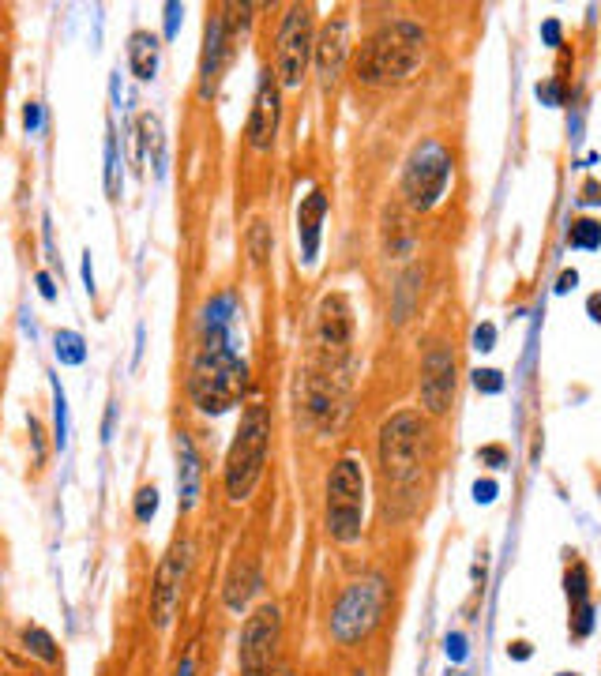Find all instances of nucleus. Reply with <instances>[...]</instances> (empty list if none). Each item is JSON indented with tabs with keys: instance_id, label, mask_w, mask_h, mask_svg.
I'll use <instances>...</instances> for the list:
<instances>
[{
	"instance_id": "1",
	"label": "nucleus",
	"mask_w": 601,
	"mask_h": 676,
	"mask_svg": "<svg viewBox=\"0 0 601 676\" xmlns=\"http://www.w3.org/2000/svg\"><path fill=\"white\" fill-rule=\"evenodd\" d=\"M425 53V34L417 23L395 19L372 34L369 42L357 53V79L369 87H391V83H406L417 72Z\"/></svg>"
},
{
	"instance_id": "2",
	"label": "nucleus",
	"mask_w": 601,
	"mask_h": 676,
	"mask_svg": "<svg viewBox=\"0 0 601 676\" xmlns=\"http://www.w3.org/2000/svg\"><path fill=\"white\" fill-rule=\"evenodd\" d=\"M245 361L226 346V338L215 335L203 346L192 372H188V395L200 406L203 414H226L230 406H237L241 391H245Z\"/></svg>"
},
{
	"instance_id": "3",
	"label": "nucleus",
	"mask_w": 601,
	"mask_h": 676,
	"mask_svg": "<svg viewBox=\"0 0 601 676\" xmlns=\"http://www.w3.org/2000/svg\"><path fill=\"white\" fill-rule=\"evenodd\" d=\"M267 436H271V417L256 402L241 417L230 455H226V492H230V500H248L252 489L260 485L263 462H267Z\"/></svg>"
},
{
	"instance_id": "4",
	"label": "nucleus",
	"mask_w": 601,
	"mask_h": 676,
	"mask_svg": "<svg viewBox=\"0 0 601 676\" xmlns=\"http://www.w3.org/2000/svg\"><path fill=\"white\" fill-rule=\"evenodd\" d=\"M365 515V474L357 459H339L327 481V534L335 541L361 538Z\"/></svg>"
},
{
	"instance_id": "5",
	"label": "nucleus",
	"mask_w": 601,
	"mask_h": 676,
	"mask_svg": "<svg viewBox=\"0 0 601 676\" xmlns=\"http://www.w3.org/2000/svg\"><path fill=\"white\" fill-rule=\"evenodd\" d=\"M421 436L425 429L417 414H395L380 432V462L395 489H414L421 477Z\"/></svg>"
},
{
	"instance_id": "6",
	"label": "nucleus",
	"mask_w": 601,
	"mask_h": 676,
	"mask_svg": "<svg viewBox=\"0 0 601 676\" xmlns=\"http://www.w3.org/2000/svg\"><path fill=\"white\" fill-rule=\"evenodd\" d=\"M384 609H387V583L380 575H369V579L354 583L339 598L335 613H331V635L339 643H357V639H365L380 624Z\"/></svg>"
},
{
	"instance_id": "7",
	"label": "nucleus",
	"mask_w": 601,
	"mask_h": 676,
	"mask_svg": "<svg viewBox=\"0 0 601 676\" xmlns=\"http://www.w3.org/2000/svg\"><path fill=\"white\" fill-rule=\"evenodd\" d=\"M447 181H451V154L436 143V139H425L417 143L414 154L406 158V169H402V196L414 211H429L440 203Z\"/></svg>"
},
{
	"instance_id": "8",
	"label": "nucleus",
	"mask_w": 601,
	"mask_h": 676,
	"mask_svg": "<svg viewBox=\"0 0 601 676\" xmlns=\"http://www.w3.org/2000/svg\"><path fill=\"white\" fill-rule=\"evenodd\" d=\"M312 53H316L312 8L309 4H293L286 19H282V31H278V83L282 87H301Z\"/></svg>"
},
{
	"instance_id": "9",
	"label": "nucleus",
	"mask_w": 601,
	"mask_h": 676,
	"mask_svg": "<svg viewBox=\"0 0 601 676\" xmlns=\"http://www.w3.org/2000/svg\"><path fill=\"white\" fill-rule=\"evenodd\" d=\"M278 646V609L275 605H260L248 616L245 631H241V650H237V665L241 676H267L271 661H275Z\"/></svg>"
},
{
	"instance_id": "10",
	"label": "nucleus",
	"mask_w": 601,
	"mask_h": 676,
	"mask_svg": "<svg viewBox=\"0 0 601 676\" xmlns=\"http://www.w3.org/2000/svg\"><path fill=\"white\" fill-rule=\"evenodd\" d=\"M455 399V357L444 342H432L425 361H421V402L432 417L451 410Z\"/></svg>"
},
{
	"instance_id": "11",
	"label": "nucleus",
	"mask_w": 601,
	"mask_h": 676,
	"mask_svg": "<svg viewBox=\"0 0 601 676\" xmlns=\"http://www.w3.org/2000/svg\"><path fill=\"white\" fill-rule=\"evenodd\" d=\"M188 568V545L177 541L166 560L158 564L155 571V586H151V616H155L158 628H170L173 609H177V598H181V579H185Z\"/></svg>"
},
{
	"instance_id": "12",
	"label": "nucleus",
	"mask_w": 601,
	"mask_h": 676,
	"mask_svg": "<svg viewBox=\"0 0 601 676\" xmlns=\"http://www.w3.org/2000/svg\"><path fill=\"white\" fill-rule=\"evenodd\" d=\"M233 57V34L226 27V19L215 16L207 19V38H203V64H200V94L211 98L222 83V72Z\"/></svg>"
},
{
	"instance_id": "13",
	"label": "nucleus",
	"mask_w": 601,
	"mask_h": 676,
	"mask_svg": "<svg viewBox=\"0 0 601 676\" xmlns=\"http://www.w3.org/2000/svg\"><path fill=\"white\" fill-rule=\"evenodd\" d=\"M278 132V83L271 79V72H263L260 91H256V106L248 117V143L252 147H271Z\"/></svg>"
},
{
	"instance_id": "14",
	"label": "nucleus",
	"mask_w": 601,
	"mask_h": 676,
	"mask_svg": "<svg viewBox=\"0 0 601 676\" xmlns=\"http://www.w3.org/2000/svg\"><path fill=\"white\" fill-rule=\"evenodd\" d=\"M354 320H350V301L342 293H327L320 301V342L327 350H342L350 342Z\"/></svg>"
},
{
	"instance_id": "15",
	"label": "nucleus",
	"mask_w": 601,
	"mask_h": 676,
	"mask_svg": "<svg viewBox=\"0 0 601 676\" xmlns=\"http://www.w3.org/2000/svg\"><path fill=\"white\" fill-rule=\"evenodd\" d=\"M346 19L335 16L327 19V27L320 31V42H316V64H320V76L335 79L342 72V61H346Z\"/></svg>"
},
{
	"instance_id": "16",
	"label": "nucleus",
	"mask_w": 601,
	"mask_h": 676,
	"mask_svg": "<svg viewBox=\"0 0 601 676\" xmlns=\"http://www.w3.org/2000/svg\"><path fill=\"white\" fill-rule=\"evenodd\" d=\"M324 211H327V200H324V192H320V188H316V192H309V196L301 200V207H297V233H301V241H305V260H312V256H316Z\"/></svg>"
},
{
	"instance_id": "17",
	"label": "nucleus",
	"mask_w": 601,
	"mask_h": 676,
	"mask_svg": "<svg viewBox=\"0 0 601 676\" xmlns=\"http://www.w3.org/2000/svg\"><path fill=\"white\" fill-rule=\"evenodd\" d=\"M158 38L147 31H136L132 38H128V64H132V72H136L139 79H151L158 68Z\"/></svg>"
},
{
	"instance_id": "18",
	"label": "nucleus",
	"mask_w": 601,
	"mask_h": 676,
	"mask_svg": "<svg viewBox=\"0 0 601 676\" xmlns=\"http://www.w3.org/2000/svg\"><path fill=\"white\" fill-rule=\"evenodd\" d=\"M177 451H181V459H185V477H181V504L192 507L196 504V492H200V459H196V451H192V440L181 436L177 440Z\"/></svg>"
},
{
	"instance_id": "19",
	"label": "nucleus",
	"mask_w": 601,
	"mask_h": 676,
	"mask_svg": "<svg viewBox=\"0 0 601 676\" xmlns=\"http://www.w3.org/2000/svg\"><path fill=\"white\" fill-rule=\"evenodd\" d=\"M252 590H256V571L241 575V564H237L233 575H230V586H226V601H230V609H241Z\"/></svg>"
},
{
	"instance_id": "20",
	"label": "nucleus",
	"mask_w": 601,
	"mask_h": 676,
	"mask_svg": "<svg viewBox=\"0 0 601 676\" xmlns=\"http://www.w3.org/2000/svg\"><path fill=\"white\" fill-rule=\"evenodd\" d=\"M568 241L575 248H598L601 245V222H594V218H579V222H571Z\"/></svg>"
},
{
	"instance_id": "21",
	"label": "nucleus",
	"mask_w": 601,
	"mask_h": 676,
	"mask_svg": "<svg viewBox=\"0 0 601 676\" xmlns=\"http://www.w3.org/2000/svg\"><path fill=\"white\" fill-rule=\"evenodd\" d=\"M23 646L31 650L34 658L57 661V646H53V639H49V631H42V628H27V631H23Z\"/></svg>"
},
{
	"instance_id": "22",
	"label": "nucleus",
	"mask_w": 601,
	"mask_h": 676,
	"mask_svg": "<svg viewBox=\"0 0 601 676\" xmlns=\"http://www.w3.org/2000/svg\"><path fill=\"white\" fill-rule=\"evenodd\" d=\"M57 357L68 361V365H79V361H83V342H79V335L61 331V335H57Z\"/></svg>"
},
{
	"instance_id": "23",
	"label": "nucleus",
	"mask_w": 601,
	"mask_h": 676,
	"mask_svg": "<svg viewBox=\"0 0 601 676\" xmlns=\"http://www.w3.org/2000/svg\"><path fill=\"white\" fill-rule=\"evenodd\" d=\"M586 594H590V590H586V568H583V564H575V568L568 571V601H571V609H575V605H586Z\"/></svg>"
},
{
	"instance_id": "24",
	"label": "nucleus",
	"mask_w": 601,
	"mask_h": 676,
	"mask_svg": "<svg viewBox=\"0 0 601 676\" xmlns=\"http://www.w3.org/2000/svg\"><path fill=\"white\" fill-rule=\"evenodd\" d=\"M158 511V489H139V500H136V519L139 523H147L151 515Z\"/></svg>"
},
{
	"instance_id": "25",
	"label": "nucleus",
	"mask_w": 601,
	"mask_h": 676,
	"mask_svg": "<svg viewBox=\"0 0 601 676\" xmlns=\"http://www.w3.org/2000/svg\"><path fill=\"white\" fill-rule=\"evenodd\" d=\"M474 387H478V391H485V395H496V391L504 387V380H500V372H496V369H478V372H474Z\"/></svg>"
},
{
	"instance_id": "26",
	"label": "nucleus",
	"mask_w": 601,
	"mask_h": 676,
	"mask_svg": "<svg viewBox=\"0 0 601 676\" xmlns=\"http://www.w3.org/2000/svg\"><path fill=\"white\" fill-rule=\"evenodd\" d=\"M493 342H496V327L493 323H481L478 331H474V346H478V350H493Z\"/></svg>"
},
{
	"instance_id": "27",
	"label": "nucleus",
	"mask_w": 601,
	"mask_h": 676,
	"mask_svg": "<svg viewBox=\"0 0 601 676\" xmlns=\"http://www.w3.org/2000/svg\"><path fill=\"white\" fill-rule=\"evenodd\" d=\"M252 260H256V263L267 260V245H263V222H256V226H252Z\"/></svg>"
},
{
	"instance_id": "28",
	"label": "nucleus",
	"mask_w": 601,
	"mask_h": 676,
	"mask_svg": "<svg viewBox=\"0 0 601 676\" xmlns=\"http://www.w3.org/2000/svg\"><path fill=\"white\" fill-rule=\"evenodd\" d=\"M478 459H481V462H489V466H496V470H500V466H504V459H508V455H504V447H481V451H478Z\"/></svg>"
},
{
	"instance_id": "29",
	"label": "nucleus",
	"mask_w": 601,
	"mask_h": 676,
	"mask_svg": "<svg viewBox=\"0 0 601 676\" xmlns=\"http://www.w3.org/2000/svg\"><path fill=\"white\" fill-rule=\"evenodd\" d=\"M474 496H478L481 504H489V500L496 496V485L493 481H478V485H474Z\"/></svg>"
},
{
	"instance_id": "30",
	"label": "nucleus",
	"mask_w": 601,
	"mask_h": 676,
	"mask_svg": "<svg viewBox=\"0 0 601 676\" xmlns=\"http://www.w3.org/2000/svg\"><path fill=\"white\" fill-rule=\"evenodd\" d=\"M583 200L586 203H598L601 200V185H598V181H590V185L583 188Z\"/></svg>"
},
{
	"instance_id": "31",
	"label": "nucleus",
	"mask_w": 601,
	"mask_h": 676,
	"mask_svg": "<svg viewBox=\"0 0 601 676\" xmlns=\"http://www.w3.org/2000/svg\"><path fill=\"white\" fill-rule=\"evenodd\" d=\"M575 282H579V275H575V271H564V275H560V286H556V290L564 293V290H571Z\"/></svg>"
},
{
	"instance_id": "32",
	"label": "nucleus",
	"mask_w": 601,
	"mask_h": 676,
	"mask_svg": "<svg viewBox=\"0 0 601 676\" xmlns=\"http://www.w3.org/2000/svg\"><path fill=\"white\" fill-rule=\"evenodd\" d=\"M23 121H27V128H38V106H27V113H23Z\"/></svg>"
},
{
	"instance_id": "33",
	"label": "nucleus",
	"mask_w": 601,
	"mask_h": 676,
	"mask_svg": "<svg viewBox=\"0 0 601 676\" xmlns=\"http://www.w3.org/2000/svg\"><path fill=\"white\" fill-rule=\"evenodd\" d=\"M511 654L515 658H530V643H511Z\"/></svg>"
},
{
	"instance_id": "34",
	"label": "nucleus",
	"mask_w": 601,
	"mask_h": 676,
	"mask_svg": "<svg viewBox=\"0 0 601 676\" xmlns=\"http://www.w3.org/2000/svg\"><path fill=\"white\" fill-rule=\"evenodd\" d=\"M545 38H549V42L556 46V38H560V27H556V23H545Z\"/></svg>"
},
{
	"instance_id": "35",
	"label": "nucleus",
	"mask_w": 601,
	"mask_h": 676,
	"mask_svg": "<svg viewBox=\"0 0 601 676\" xmlns=\"http://www.w3.org/2000/svg\"><path fill=\"white\" fill-rule=\"evenodd\" d=\"M38 286H42V293H46V297H53V286H49V275H38Z\"/></svg>"
},
{
	"instance_id": "36",
	"label": "nucleus",
	"mask_w": 601,
	"mask_h": 676,
	"mask_svg": "<svg viewBox=\"0 0 601 676\" xmlns=\"http://www.w3.org/2000/svg\"><path fill=\"white\" fill-rule=\"evenodd\" d=\"M177 676H192V658H188L185 665H181V673H177Z\"/></svg>"
},
{
	"instance_id": "37",
	"label": "nucleus",
	"mask_w": 601,
	"mask_h": 676,
	"mask_svg": "<svg viewBox=\"0 0 601 676\" xmlns=\"http://www.w3.org/2000/svg\"><path fill=\"white\" fill-rule=\"evenodd\" d=\"M560 676H575V673H560Z\"/></svg>"
},
{
	"instance_id": "38",
	"label": "nucleus",
	"mask_w": 601,
	"mask_h": 676,
	"mask_svg": "<svg viewBox=\"0 0 601 676\" xmlns=\"http://www.w3.org/2000/svg\"><path fill=\"white\" fill-rule=\"evenodd\" d=\"M357 676H365V673H357Z\"/></svg>"
}]
</instances>
